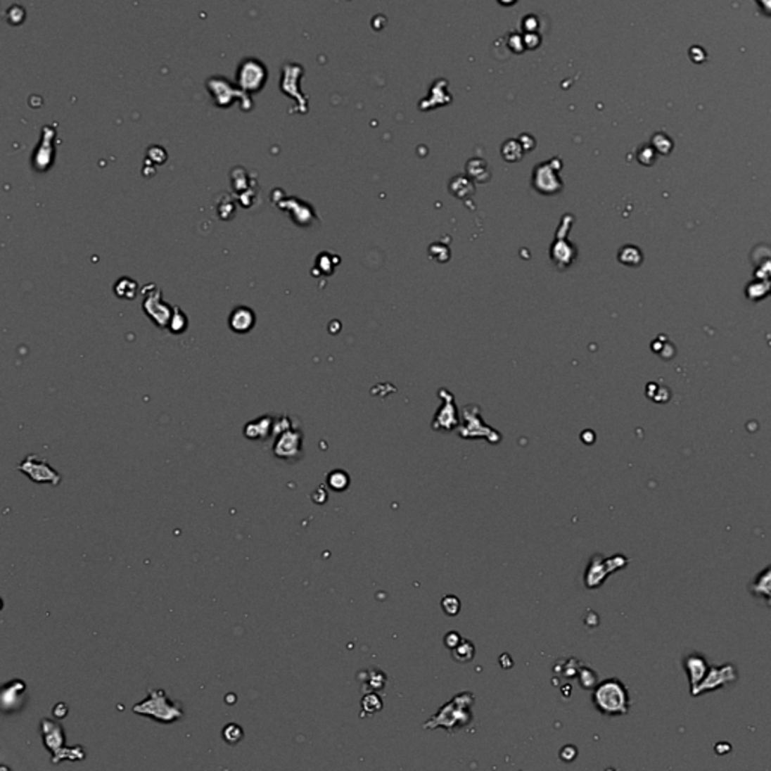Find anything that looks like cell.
I'll return each instance as SVG.
<instances>
[{
	"mask_svg": "<svg viewBox=\"0 0 771 771\" xmlns=\"http://www.w3.org/2000/svg\"><path fill=\"white\" fill-rule=\"evenodd\" d=\"M132 711L139 715H145L158 723H174L183 719V706L174 702L163 689H148V696L136 703Z\"/></svg>",
	"mask_w": 771,
	"mask_h": 771,
	"instance_id": "cell-1",
	"label": "cell"
},
{
	"mask_svg": "<svg viewBox=\"0 0 771 771\" xmlns=\"http://www.w3.org/2000/svg\"><path fill=\"white\" fill-rule=\"evenodd\" d=\"M592 702L595 708L606 715H624L630 710L628 690L624 682L616 678H610L595 685Z\"/></svg>",
	"mask_w": 771,
	"mask_h": 771,
	"instance_id": "cell-2",
	"label": "cell"
},
{
	"mask_svg": "<svg viewBox=\"0 0 771 771\" xmlns=\"http://www.w3.org/2000/svg\"><path fill=\"white\" fill-rule=\"evenodd\" d=\"M473 703V694L472 693H461L455 696V698L447 702L442 710L433 717L431 720H428L423 727L425 729H434V727H446L451 732L457 727H463L472 722V713H470V706Z\"/></svg>",
	"mask_w": 771,
	"mask_h": 771,
	"instance_id": "cell-3",
	"label": "cell"
},
{
	"mask_svg": "<svg viewBox=\"0 0 771 771\" xmlns=\"http://www.w3.org/2000/svg\"><path fill=\"white\" fill-rule=\"evenodd\" d=\"M627 563H628V559L624 558L623 554H616V556H612V558H603L601 554H595L585 574L586 586L589 589L599 587L604 583L607 575L615 573L616 570L624 568Z\"/></svg>",
	"mask_w": 771,
	"mask_h": 771,
	"instance_id": "cell-4",
	"label": "cell"
},
{
	"mask_svg": "<svg viewBox=\"0 0 771 771\" xmlns=\"http://www.w3.org/2000/svg\"><path fill=\"white\" fill-rule=\"evenodd\" d=\"M17 469L21 473H25L32 482H35V484H50L53 487H56L62 480L60 473H58L56 470L49 464L47 459L41 458L39 455H35V454L27 455L23 461L17 466Z\"/></svg>",
	"mask_w": 771,
	"mask_h": 771,
	"instance_id": "cell-5",
	"label": "cell"
},
{
	"mask_svg": "<svg viewBox=\"0 0 771 771\" xmlns=\"http://www.w3.org/2000/svg\"><path fill=\"white\" fill-rule=\"evenodd\" d=\"M302 443L303 434L295 430V428H289V430L277 435L273 446V454L279 459L295 461V459H300L303 455Z\"/></svg>",
	"mask_w": 771,
	"mask_h": 771,
	"instance_id": "cell-6",
	"label": "cell"
},
{
	"mask_svg": "<svg viewBox=\"0 0 771 771\" xmlns=\"http://www.w3.org/2000/svg\"><path fill=\"white\" fill-rule=\"evenodd\" d=\"M737 681V668L732 663H726L725 666L719 668H710L708 673L705 675L702 682L692 690V696H699L703 693H708L717 689H722L725 685Z\"/></svg>",
	"mask_w": 771,
	"mask_h": 771,
	"instance_id": "cell-7",
	"label": "cell"
},
{
	"mask_svg": "<svg viewBox=\"0 0 771 771\" xmlns=\"http://www.w3.org/2000/svg\"><path fill=\"white\" fill-rule=\"evenodd\" d=\"M144 294H145L144 312H146V315L151 318L158 327L169 326V321L172 314H170V307L162 302L160 289L154 288L153 294H149L148 289H144Z\"/></svg>",
	"mask_w": 771,
	"mask_h": 771,
	"instance_id": "cell-8",
	"label": "cell"
},
{
	"mask_svg": "<svg viewBox=\"0 0 771 771\" xmlns=\"http://www.w3.org/2000/svg\"><path fill=\"white\" fill-rule=\"evenodd\" d=\"M41 737L42 743H44L46 748L51 752V756L58 755L63 747H65V731L60 723L51 720V719H41Z\"/></svg>",
	"mask_w": 771,
	"mask_h": 771,
	"instance_id": "cell-9",
	"label": "cell"
},
{
	"mask_svg": "<svg viewBox=\"0 0 771 771\" xmlns=\"http://www.w3.org/2000/svg\"><path fill=\"white\" fill-rule=\"evenodd\" d=\"M26 693V682L14 680L4 685L2 690V706L4 711H17L23 706V696Z\"/></svg>",
	"mask_w": 771,
	"mask_h": 771,
	"instance_id": "cell-10",
	"label": "cell"
},
{
	"mask_svg": "<svg viewBox=\"0 0 771 771\" xmlns=\"http://www.w3.org/2000/svg\"><path fill=\"white\" fill-rule=\"evenodd\" d=\"M684 669H685V672H687V677H689V681H690V687L693 690L694 687H698V685L702 682V680L705 678V675L708 673V670H710V666H708V663H706V660L702 656L689 654L687 657L684 658Z\"/></svg>",
	"mask_w": 771,
	"mask_h": 771,
	"instance_id": "cell-11",
	"label": "cell"
},
{
	"mask_svg": "<svg viewBox=\"0 0 771 771\" xmlns=\"http://www.w3.org/2000/svg\"><path fill=\"white\" fill-rule=\"evenodd\" d=\"M255 326V314L253 310L246 306L235 307L229 315V327L235 333H248L250 329Z\"/></svg>",
	"mask_w": 771,
	"mask_h": 771,
	"instance_id": "cell-12",
	"label": "cell"
},
{
	"mask_svg": "<svg viewBox=\"0 0 771 771\" xmlns=\"http://www.w3.org/2000/svg\"><path fill=\"white\" fill-rule=\"evenodd\" d=\"M270 433H273V419L270 416H264L261 419H256L244 428V435L250 438V440H264V438L269 437Z\"/></svg>",
	"mask_w": 771,
	"mask_h": 771,
	"instance_id": "cell-13",
	"label": "cell"
},
{
	"mask_svg": "<svg viewBox=\"0 0 771 771\" xmlns=\"http://www.w3.org/2000/svg\"><path fill=\"white\" fill-rule=\"evenodd\" d=\"M752 592L758 597H764L767 604L771 607V565L756 577L752 585Z\"/></svg>",
	"mask_w": 771,
	"mask_h": 771,
	"instance_id": "cell-14",
	"label": "cell"
},
{
	"mask_svg": "<svg viewBox=\"0 0 771 771\" xmlns=\"http://www.w3.org/2000/svg\"><path fill=\"white\" fill-rule=\"evenodd\" d=\"M84 758H87V752L82 746H65L58 755L51 756V763L59 764L62 761H82Z\"/></svg>",
	"mask_w": 771,
	"mask_h": 771,
	"instance_id": "cell-15",
	"label": "cell"
},
{
	"mask_svg": "<svg viewBox=\"0 0 771 771\" xmlns=\"http://www.w3.org/2000/svg\"><path fill=\"white\" fill-rule=\"evenodd\" d=\"M327 485L333 491H345L350 487V476L344 470H333V472L327 475Z\"/></svg>",
	"mask_w": 771,
	"mask_h": 771,
	"instance_id": "cell-16",
	"label": "cell"
},
{
	"mask_svg": "<svg viewBox=\"0 0 771 771\" xmlns=\"http://www.w3.org/2000/svg\"><path fill=\"white\" fill-rule=\"evenodd\" d=\"M115 293L117 297L132 300L137 294V283L132 279H128V277H122L121 281H117L115 286Z\"/></svg>",
	"mask_w": 771,
	"mask_h": 771,
	"instance_id": "cell-17",
	"label": "cell"
},
{
	"mask_svg": "<svg viewBox=\"0 0 771 771\" xmlns=\"http://www.w3.org/2000/svg\"><path fill=\"white\" fill-rule=\"evenodd\" d=\"M222 735H223L224 741L234 746V744H238L243 740L244 731H243V727L238 726L237 723H229L228 726L223 727Z\"/></svg>",
	"mask_w": 771,
	"mask_h": 771,
	"instance_id": "cell-18",
	"label": "cell"
},
{
	"mask_svg": "<svg viewBox=\"0 0 771 771\" xmlns=\"http://www.w3.org/2000/svg\"><path fill=\"white\" fill-rule=\"evenodd\" d=\"M167 327H170L172 333H183V331L187 329V317L183 312H181L178 307H175L174 309V315L170 317Z\"/></svg>",
	"mask_w": 771,
	"mask_h": 771,
	"instance_id": "cell-19",
	"label": "cell"
},
{
	"mask_svg": "<svg viewBox=\"0 0 771 771\" xmlns=\"http://www.w3.org/2000/svg\"><path fill=\"white\" fill-rule=\"evenodd\" d=\"M459 607H461V604H459V599L457 597L447 595L443 598L442 608L447 616H455L459 612Z\"/></svg>",
	"mask_w": 771,
	"mask_h": 771,
	"instance_id": "cell-20",
	"label": "cell"
},
{
	"mask_svg": "<svg viewBox=\"0 0 771 771\" xmlns=\"http://www.w3.org/2000/svg\"><path fill=\"white\" fill-rule=\"evenodd\" d=\"M580 684L583 689H592L597 685V673L591 669H585L580 672Z\"/></svg>",
	"mask_w": 771,
	"mask_h": 771,
	"instance_id": "cell-21",
	"label": "cell"
},
{
	"mask_svg": "<svg viewBox=\"0 0 771 771\" xmlns=\"http://www.w3.org/2000/svg\"><path fill=\"white\" fill-rule=\"evenodd\" d=\"M68 714V706L60 702V703H56L55 708H53V715L58 717V719H63V717H67Z\"/></svg>",
	"mask_w": 771,
	"mask_h": 771,
	"instance_id": "cell-22",
	"label": "cell"
}]
</instances>
